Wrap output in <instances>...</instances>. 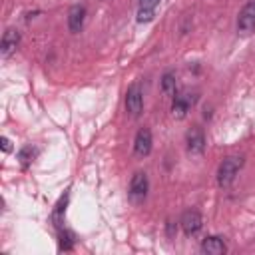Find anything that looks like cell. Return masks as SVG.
I'll use <instances>...</instances> for the list:
<instances>
[{
    "label": "cell",
    "mask_w": 255,
    "mask_h": 255,
    "mask_svg": "<svg viewBox=\"0 0 255 255\" xmlns=\"http://www.w3.org/2000/svg\"><path fill=\"white\" fill-rule=\"evenodd\" d=\"M241 167H243V157H237V155L225 157L217 167V183H219V187H229L235 181V177H237Z\"/></svg>",
    "instance_id": "cell-1"
},
{
    "label": "cell",
    "mask_w": 255,
    "mask_h": 255,
    "mask_svg": "<svg viewBox=\"0 0 255 255\" xmlns=\"http://www.w3.org/2000/svg\"><path fill=\"white\" fill-rule=\"evenodd\" d=\"M126 110L131 118H139L143 112V92L137 82H133L126 92Z\"/></svg>",
    "instance_id": "cell-2"
},
{
    "label": "cell",
    "mask_w": 255,
    "mask_h": 255,
    "mask_svg": "<svg viewBox=\"0 0 255 255\" xmlns=\"http://www.w3.org/2000/svg\"><path fill=\"white\" fill-rule=\"evenodd\" d=\"M147 189H149V183H147V175L143 171H135L131 181H129V201L139 205L145 201L147 197Z\"/></svg>",
    "instance_id": "cell-3"
},
{
    "label": "cell",
    "mask_w": 255,
    "mask_h": 255,
    "mask_svg": "<svg viewBox=\"0 0 255 255\" xmlns=\"http://www.w3.org/2000/svg\"><path fill=\"white\" fill-rule=\"evenodd\" d=\"M195 102H197V94H189V92L175 94L173 102H171V116L175 120H183L187 116V112L195 106Z\"/></svg>",
    "instance_id": "cell-4"
},
{
    "label": "cell",
    "mask_w": 255,
    "mask_h": 255,
    "mask_svg": "<svg viewBox=\"0 0 255 255\" xmlns=\"http://www.w3.org/2000/svg\"><path fill=\"white\" fill-rule=\"evenodd\" d=\"M237 32L239 34H245V36L251 34V32H255V0L247 2L241 8V12L237 16Z\"/></svg>",
    "instance_id": "cell-5"
},
{
    "label": "cell",
    "mask_w": 255,
    "mask_h": 255,
    "mask_svg": "<svg viewBox=\"0 0 255 255\" xmlns=\"http://www.w3.org/2000/svg\"><path fill=\"white\" fill-rule=\"evenodd\" d=\"M179 225H181V229H183V233H185L187 237L199 233V229H201V225H203L201 213H199L197 209H187V211H183V215H181V219H179Z\"/></svg>",
    "instance_id": "cell-6"
},
{
    "label": "cell",
    "mask_w": 255,
    "mask_h": 255,
    "mask_svg": "<svg viewBox=\"0 0 255 255\" xmlns=\"http://www.w3.org/2000/svg\"><path fill=\"white\" fill-rule=\"evenodd\" d=\"M185 143H187V151L191 155L203 153V149H205V133H203V129L197 128V126L191 128L187 131V135H185Z\"/></svg>",
    "instance_id": "cell-7"
},
{
    "label": "cell",
    "mask_w": 255,
    "mask_h": 255,
    "mask_svg": "<svg viewBox=\"0 0 255 255\" xmlns=\"http://www.w3.org/2000/svg\"><path fill=\"white\" fill-rule=\"evenodd\" d=\"M18 44H20V32L16 28H8L4 32V36H2V42H0V54H2V58H10L16 52Z\"/></svg>",
    "instance_id": "cell-8"
},
{
    "label": "cell",
    "mask_w": 255,
    "mask_h": 255,
    "mask_svg": "<svg viewBox=\"0 0 255 255\" xmlns=\"http://www.w3.org/2000/svg\"><path fill=\"white\" fill-rule=\"evenodd\" d=\"M84 22H86V8L82 4H74L68 10V28H70V32L78 34L84 28Z\"/></svg>",
    "instance_id": "cell-9"
},
{
    "label": "cell",
    "mask_w": 255,
    "mask_h": 255,
    "mask_svg": "<svg viewBox=\"0 0 255 255\" xmlns=\"http://www.w3.org/2000/svg\"><path fill=\"white\" fill-rule=\"evenodd\" d=\"M133 151H135V155H139V157L149 155V151H151V131H149L147 128H141V129L135 133Z\"/></svg>",
    "instance_id": "cell-10"
},
{
    "label": "cell",
    "mask_w": 255,
    "mask_h": 255,
    "mask_svg": "<svg viewBox=\"0 0 255 255\" xmlns=\"http://www.w3.org/2000/svg\"><path fill=\"white\" fill-rule=\"evenodd\" d=\"M201 251L207 253V255H223L227 251V245H225V241L221 237L209 235V237H205L201 241Z\"/></svg>",
    "instance_id": "cell-11"
},
{
    "label": "cell",
    "mask_w": 255,
    "mask_h": 255,
    "mask_svg": "<svg viewBox=\"0 0 255 255\" xmlns=\"http://www.w3.org/2000/svg\"><path fill=\"white\" fill-rule=\"evenodd\" d=\"M66 205H68V193H64L60 197V201L56 203L54 211H52V223L56 229H62L64 227V215H66Z\"/></svg>",
    "instance_id": "cell-12"
},
{
    "label": "cell",
    "mask_w": 255,
    "mask_h": 255,
    "mask_svg": "<svg viewBox=\"0 0 255 255\" xmlns=\"http://www.w3.org/2000/svg\"><path fill=\"white\" fill-rule=\"evenodd\" d=\"M74 245H76L74 233H72L70 229H66V227L58 229V249H60V251H72Z\"/></svg>",
    "instance_id": "cell-13"
},
{
    "label": "cell",
    "mask_w": 255,
    "mask_h": 255,
    "mask_svg": "<svg viewBox=\"0 0 255 255\" xmlns=\"http://www.w3.org/2000/svg\"><path fill=\"white\" fill-rule=\"evenodd\" d=\"M161 90L169 98H173L177 94V80H175V74L173 72H165L163 74V78H161Z\"/></svg>",
    "instance_id": "cell-14"
},
{
    "label": "cell",
    "mask_w": 255,
    "mask_h": 255,
    "mask_svg": "<svg viewBox=\"0 0 255 255\" xmlns=\"http://www.w3.org/2000/svg\"><path fill=\"white\" fill-rule=\"evenodd\" d=\"M34 155H36V149L32 147V145H24L20 151H18V159H20V165L26 169L30 163H32V159H34Z\"/></svg>",
    "instance_id": "cell-15"
},
{
    "label": "cell",
    "mask_w": 255,
    "mask_h": 255,
    "mask_svg": "<svg viewBox=\"0 0 255 255\" xmlns=\"http://www.w3.org/2000/svg\"><path fill=\"white\" fill-rule=\"evenodd\" d=\"M155 18V10H137V22H151Z\"/></svg>",
    "instance_id": "cell-16"
},
{
    "label": "cell",
    "mask_w": 255,
    "mask_h": 255,
    "mask_svg": "<svg viewBox=\"0 0 255 255\" xmlns=\"http://www.w3.org/2000/svg\"><path fill=\"white\" fill-rule=\"evenodd\" d=\"M159 2L161 0H139V8L141 10H155Z\"/></svg>",
    "instance_id": "cell-17"
},
{
    "label": "cell",
    "mask_w": 255,
    "mask_h": 255,
    "mask_svg": "<svg viewBox=\"0 0 255 255\" xmlns=\"http://www.w3.org/2000/svg\"><path fill=\"white\" fill-rule=\"evenodd\" d=\"M0 143H2V149L8 153V151H12V145H10V139L8 137H0Z\"/></svg>",
    "instance_id": "cell-18"
}]
</instances>
